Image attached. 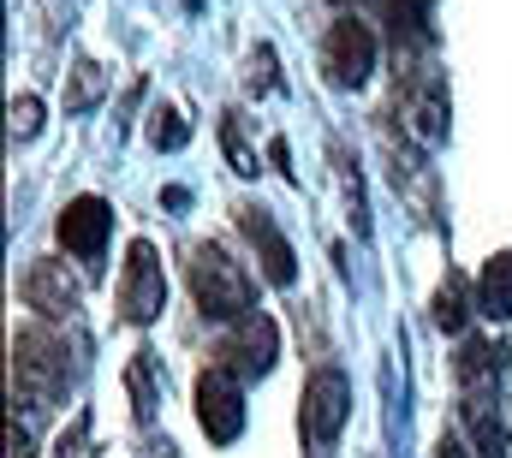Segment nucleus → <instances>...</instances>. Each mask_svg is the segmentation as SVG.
<instances>
[{"label": "nucleus", "instance_id": "12", "mask_svg": "<svg viewBox=\"0 0 512 458\" xmlns=\"http://www.w3.org/2000/svg\"><path fill=\"white\" fill-rule=\"evenodd\" d=\"M382 18L393 30V48H423L429 42V0H382Z\"/></svg>", "mask_w": 512, "mask_h": 458}, {"label": "nucleus", "instance_id": "15", "mask_svg": "<svg viewBox=\"0 0 512 458\" xmlns=\"http://www.w3.org/2000/svg\"><path fill=\"white\" fill-rule=\"evenodd\" d=\"M96 96H102V66L78 60V66H72V96H66V108H72V114H84Z\"/></svg>", "mask_w": 512, "mask_h": 458}, {"label": "nucleus", "instance_id": "1", "mask_svg": "<svg viewBox=\"0 0 512 458\" xmlns=\"http://www.w3.org/2000/svg\"><path fill=\"white\" fill-rule=\"evenodd\" d=\"M185 280H191V298L209 322H245L256 310V286L251 274L221 250V244H191V262H185Z\"/></svg>", "mask_w": 512, "mask_h": 458}, {"label": "nucleus", "instance_id": "5", "mask_svg": "<svg viewBox=\"0 0 512 458\" xmlns=\"http://www.w3.org/2000/svg\"><path fill=\"white\" fill-rule=\"evenodd\" d=\"M274 357H280V328H274V316H262V310H251L245 322H233V328L221 334V345H215V369H227V375H239V381L268 375Z\"/></svg>", "mask_w": 512, "mask_h": 458}, {"label": "nucleus", "instance_id": "9", "mask_svg": "<svg viewBox=\"0 0 512 458\" xmlns=\"http://www.w3.org/2000/svg\"><path fill=\"white\" fill-rule=\"evenodd\" d=\"M18 298H24V310H36L42 322H60V316L78 310V280L66 274V262H30V268L18 274Z\"/></svg>", "mask_w": 512, "mask_h": 458}, {"label": "nucleus", "instance_id": "19", "mask_svg": "<svg viewBox=\"0 0 512 458\" xmlns=\"http://www.w3.org/2000/svg\"><path fill=\"white\" fill-rule=\"evenodd\" d=\"M131 393H137V417H149V411H155V393H149V351H137V363H131Z\"/></svg>", "mask_w": 512, "mask_h": 458}, {"label": "nucleus", "instance_id": "6", "mask_svg": "<svg viewBox=\"0 0 512 458\" xmlns=\"http://www.w3.org/2000/svg\"><path fill=\"white\" fill-rule=\"evenodd\" d=\"M197 423H203V435L215 447H233L245 435V387H239V375H227V369L197 375Z\"/></svg>", "mask_w": 512, "mask_h": 458}, {"label": "nucleus", "instance_id": "7", "mask_svg": "<svg viewBox=\"0 0 512 458\" xmlns=\"http://www.w3.org/2000/svg\"><path fill=\"white\" fill-rule=\"evenodd\" d=\"M167 310V274H161V256H155V244L149 238H137L126 250V280H120V316H126L131 328H143V322H155Z\"/></svg>", "mask_w": 512, "mask_h": 458}, {"label": "nucleus", "instance_id": "8", "mask_svg": "<svg viewBox=\"0 0 512 458\" xmlns=\"http://www.w3.org/2000/svg\"><path fill=\"white\" fill-rule=\"evenodd\" d=\"M54 232H60V244H66V250L78 256V262H96V256L108 250V232H114V209H108L102 197H72V203L60 209Z\"/></svg>", "mask_w": 512, "mask_h": 458}, {"label": "nucleus", "instance_id": "17", "mask_svg": "<svg viewBox=\"0 0 512 458\" xmlns=\"http://www.w3.org/2000/svg\"><path fill=\"white\" fill-rule=\"evenodd\" d=\"M221 143H227V161H233V173H245V179H251V173H256V155L239 143V114L221 119Z\"/></svg>", "mask_w": 512, "mask_h": 458}, {"label": "nucleus", "instance_id": "2", "mask_svg": "<svg viewBox=\"0 0 512 458\" xmlns=\"http://www.w3.org/2000/svg\"><path fill=\"white\" fill-rule=\"evenodd\" d=\"M72 351L66 340L54 334V328H18L12 334V393H24V399H60L66 393V381H72V363H66Z\"/></svg>", "mask_w": 512, "mask_h": 458}, {"label": "nucleus", "instance_id": "10", "mask_svg": "<svg viewBox=\"0 0 512 458\" xmlns=\"http://www.w3.org/2000/svg\"><path fill=\"white\" fill-rule=\"evenodd\" d=\"M239 227H245V238H251L262 274H268L274 286H292V280H298V256H292L286 232L274 227V215H268V209H256V203H245V209H239Z\"/></svg>", "mask_w": 512, "mask_h": 458}, {"label": "nucleus", "instance_id": "11", "mask_svg": "<svg viewBox=\"0 0 512 458\" xmlns=\"http://www.w3.org/2000/svg\"><path fill=\"white\" fill-rule=\"evenodd\" d=\"M477 310L489 322H512V250H495L477 274Z\"/></svg>", "mask_w": 512, "mask_h": 458}, {"label": "nucleus", "instance_id": "18", "mask_svg": "<svg viewBox=\"0 0 512 458\" xmlns=\"http://www.w3.org/2000/svg\"><path fill=\"white\" fill-rule=\"evenodd\" d=\"M42 131V102L36 96H12V137H36Z\"/></svg>", "mask_w": 512, "mask_h": 458}, {"label": "nucleus", "instance_id": "3", "mask_svg": "<svg viewBox=\"0 0 512 458\" xmlns=\"http://www.w3.org/2000/svg\"><path fill=\"white\" fill-rule=\"evenodd\" d=\"M346 417H352V381H346L334 363H322V369L304 381V411H298L304 441H310V447H334L340 429H346Z\"/></svg>", "mask_w": 512, "mask_h": 458}, {"label": "nucleus", "instance_id": "20", "mask_svg": "<svg viewBox=\"0 0 512 458\" xmlns=\"http://www.w3.org/2000/svg\"><path fill=\"white\" fill-rule=\"evenodd\" d=\"M251 90H274V54L268 48L251 54Z\"/></svg>", "mask_w": 512, "mask_h": 458}, {"label": "nucleus", "instance_id": "4", "mask_svg": "<svg viewBox=\"0 0 512 458\" xmlns=\"http://www.w3.org/2000/svg\"><path fill=\"white\" fill-rule=\"evenodd\" d=\"M322 72H328V84H340V90H358L370 72H376V30L364 24V18H334L328 24V36H322Z\"/></svg>", "mask_w": 512, "mask_h": 458}, {"label": "nucleus", "instance_id": "13", "mask_svg": "<svg viewBox=\"0 0 512 458\" xmlns=\"http://www.w3.org/2000/svg\"><path fill=\"white\" fill-rule=\"evenodd\" d=\"M411 114H417V131H423L429 143H435V137H447V84H441V78H429Z\"/></svg>", "mask_w": 512, "mask_h": 458}, {"label": "nucleus", "instance_id": "21", "mask_svg": "<svg viewBox=\"0 0 512 458\" xmlns=\"http://www.w3.org/2000/svg\"><path fill=\"white\" fill-rule=\"evenodd\" d=\"M12 458H30V435H24L18 423H12Z\"/></svg>", "mask_w": 512, "mask_h": 458}, {"label": "nucleus", "instance_id": "16", "mask_svg": "<svg viewBox=\"0 0 512 458\" xmlns=\"http://www.w3.org/2000/svg\"><path fill=\"white\" fill-rule=\"evenodd\" d=\"M185 137H191V131H185V119L173 114V108H155V114H149V143H155V149H185Z\"/></svg>", "mask_w": 512, "mask_h": 458}, {"label": "nucleus", "instance_id": "14", "mask_svg": "<svg viewBox=\"0 0 512 458\" xmlns=\"http://www.w3.org/2000/svg\"><path fill=\"white\" fill-rule=\"evenodd\" d=\"M465 316H471V310H465V280H459V274H447V280H441V292H435V328L459 334V328H465Z\"/></svg>", "mask_w": 512, "mask_h": 458}]
</instances>
